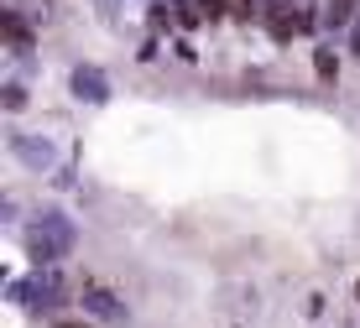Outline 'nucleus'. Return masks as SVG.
Masks as SVG:
<instances>
[{
	"instance_id": "3",
	"label": "nucleus",
	"mask_w": 360,
	"mask_h": 328,
	"mask_svg": "<svg viewBox=\"0 0 360 328\" xmlns=\"http://www.w3.org/2000/svg\"><path fill=\"white\" fill-rule=\"evenodd\" d=\"M16 157H27L32 167H53V146H47V141H27V136H16Z\"/></svg>"
},
{
	"instance_id": "8",
	"label": "nucleus",
	"mask_w": 360,
	"mask_h": 328,
	"mask_svg": "<svg viewBox=\"0 0 360 328\" xmlns=\"http://www.w3.org/2000/svg\"><path fill=\"white\" fill-rule=\"evenodd\" d=\"M198 6H204V16H225V11L235 6V0H198Z\"/></svg>"
},
{
	"instance_id": "7",
	"label": "nucleus",
	"mask_w": 360,
	"mask_h": 328,
	"mask_svg": "<svg viewBox=\"0 0 360 328\" xmlns=\"http://www.w3.org/2000/svg\"><path fill=\"white\" fill-rule=\"evenodd\" d=\"M27 105V94H21V84H6V110H21Z\"/></svg>"
},
{
	"instance_id": "6",
	"label": "nucleus",
	"mask_w": 360,
	"mask_h": 328,
	"mask_svg": "<svg viewBox=\"0 0 360 328\" xmlns=\"http://www.w3.org/2000/svg\"><path fill=\"white\" fill-rule=\"evenodd\" d=\"M314 68H319V79H334V73H340V63H334L329 47H319V53H314Z\"/></svg>"
},
{
	"instance_id": "9",
	"label": "nucleus",
	"mask_w": 360,
	"mask_h": 328,
	"mask_svg": "<svg viewBox=\"0 0 360 328\" xmlns=\"http://www.w3.org/2000/svg\"><path fill=\"white\" fill-rule=\"evenodd\" d=\"M58 328H89V323H58Z\"/></svg>"
},
{
	"instance_id": "10",
	"label": "nucleus",
	"mask_w": 360,
	"mask_h": 328,
	"mask_svg": "<svg viewBox=\"0 0 360 328\" xmlns=\"http://www.w3.org/2000/svg\"><path fill=\"white\" fill-rule=\"evenodd\" d=\"M355 297H360V287H355Z\"/></svg>"
},
{
	"instance_id": "2",
	"label": "nucleus",
	"mask_w": 360,
	"mask_h": 328,
	"mask_svg": "<svg viewBox=\"0 0 360 328\" xmlns=\"http://www.w3.org/2000/svg\"><path fill=\"white\" fill-rule=\"evenodd\" d=\"M73 94L89 99V105H99V99L110 94L105 89V73H99V68H79V73H73Z\"/></svg>"
},
{
	"instance_id": "1",
	"label": "nucleus",
	"mask_w": 360,
	"mask_h": 328,
	"mask_svg": "<svg viewBox=\"0 0 360 328\" xmlns=\"http://www.w3.org/2000/svg\"><path fill=\"white\" fill-rule=\"evenodd\" d=\"M73 250V224L63 214H42V224L32 230V256L42 261V266H53L58 256H68Z\"/></svg>"
},
{
	"instance_id": "5",
	"label": "nucleus",
	"mask_w": 360,
	"mask_h": 328,
	"mask_svg": "<svg viewBox=\"0 0 360 328\" xmlns=\"http://www.w3.org/2000/svg\"><path fill=\"white\" fill-rule=\"evenodd\" d=\"M350 0H329V11H324V21H329V27H345V21H350Z\"/></svg>"
},
{
	"instance_id": "4",
	"label": "nucleus",
	"mask_w": 360,
	"mask_h": 328,
	"mask_svg": "<svg viewBox=\"0 0 360 328\" xmlns=\"http://www.w3.org/2000/svg\"><path fill=\"white\" fill-rule=\"evenodd\" d=\"M84 308L99 313V318H120V302L110 297V292H99V287H89V292H84Z\"/></svg>"
}]
</instances>
